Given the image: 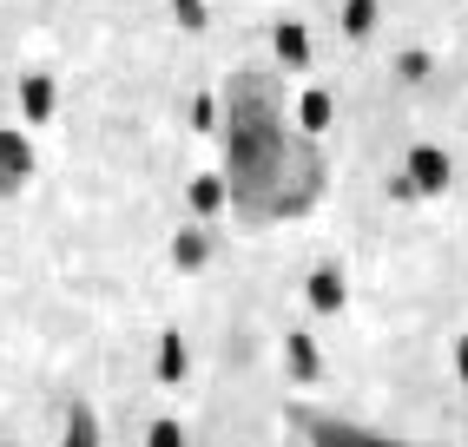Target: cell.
Listing matches in <instances>:
<instances>
[{"instance_id": "cell-1", "label": "cell", "mask_w": 468, "mask_h": 447, "mask_svg": "<svg viewBox=\"0 0 468 447\" xmlns=\"http://www.w3.org/2000/svg\"><path fill=\"white\" fill-rule=\"evenodd\" d=\"M27 172H34V151H27L20 132H7V125H0V184H20Z\"/></svg>"}, {"instance_id": "cell-2", "label": "cell", "mask_w": 468, "mask_h": 447, "mask_svg": "<svg viewBox=\"0 0 468 447\" xmlns=\"http://www.w3.org/2000/svg\"><path fill=\"white\" fill-rule=\"evenodd\" d=\"M67 447H100V428H92L86 401H73V414H67Z\"/></svg>"}, {"instance_id": "cell-3", "label": "cell", "mask_w": 468, "mask_h": 447, "mask_svg": "<svg viewBox=\"0 0 468 447\" xmlns=\"http://www.w3.org/2000/svg\"><path fill=\"white\" fill-rule=\"evenodd\" d=\"M20 106H27V119H47V112H53V79L34 73V79L20 86Z\"/></svg>"}, {"instance_id": "cell-4", "label": "cell", "mask_w": 468, "mask_h": 447, "mask_svg": "<svg viewBox=\"0 0 468 447\" xmlns=\"http://www.w3.org/2000/svg\"><path fill=\"white\" fill-rule=\"evenodd\" d=\"M145 447H185V434H178L172 421H159V428H152V434H145Z\"/></svg>"}]
</instances>
